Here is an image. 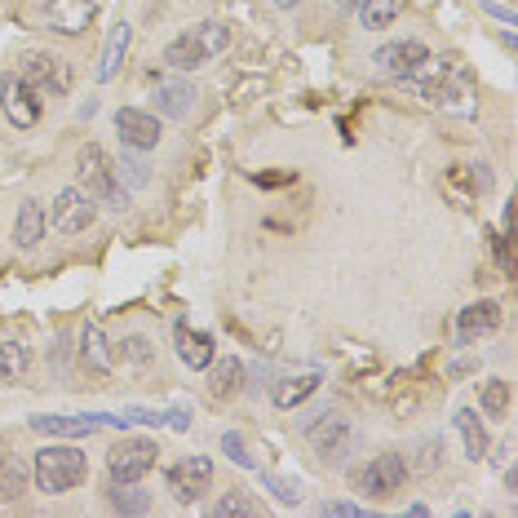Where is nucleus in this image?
Here are the masks:
<instances>
[{
    "instance_id": "nucleus-34",
    "label": "nucleus",
    "mask_w": 518,
    "mask_h": 518,
    "mask_svg": "<svg viewBox=\"0 0 518 518\" xmlns=\"http://www.w3.org/2000/svg\"><path fill=\"white\" fill-rule=\"evenodd\" d=\"M257 186H288L293 182V173H253Z\"/></svg>"
},
{
    "instance_id": "nucleus-32",
    "label": "nucleus",
    "mask_w": 518,
    "mask_h": 518,
    "mask_svg": "<svg viewBox=\"0 0 518 518\" xmlns=\"http://www.w3.org/2000/svg\"><path fill=\"white\" fill-rule=\"evenodd\" d=\"M124 359H129V364H151V341L147 337H129L124 341Z\"/></svg>"
},
{
    "instance_id": "nucleus-21",
    "label": "nucleus",
    "mask_w": 518,
    "mask_h": 518,
    "mask_svg": "<svg viewBox=\"0 0 518 518\" xmlns=\"http://www.w3.org/2000/svg\"><path fill=\"white\" fill-rule=\"evenodd\" d=\"M129 40H133V27L129 23L111 27V40H107V49H102V62H98V71H93V76H98V80L116 76V71L124 67V54H129Z\"/></svg>"
},
{
    "instance_id": "nucleus-12",
    "label": "nucleus",
    "mask_w": 518,
    "mask_h": 518,
    "mask_svg": "<svg viewBox=\"0 0 518 518\" xmlns=\"http://www.w3.org/2000/svg\"><path fill=\"white\" fill-rule=\"evenodd\" d=\"M426 58H430V49L421 45V40H395V45H381V49H377V58H372V62H377V67L386 71V76L408 80L412 71H417Z\"/></svg>"
},
{
    "instance_id": "nucleus-19",
    "label": "nucleus",
    "mask_w": 518,
    "mask_h": 518,
    "mask_svg": "<svg viewBox=\"0 0 518 518\" xmlns=\"http://www.w3.org/2000/svg\"><path fill=\"white\" fill-rule=\"evenodd\" d=\"M319 390V377L315 372H306V377H288V381H279V386L271 390V403L279 412H293V408H302V403L310 399Z\"/></svg>"
},
{
    "instance_id": "nucleus-36",
    "label": "nucleus",
    "mask_w": 518,
    "mask_h": 518,
    "mask_svg": "<svg viewBox=\"0 0 518 518\" xmlns=\"http://www.w3.org/2000/svg\"><path fill=\"white\" fill-rule=\"evenodd\" d=\"M169 426H173V430H186L191 421H186V412H169Z\"/></svg>"
},
{
    "instance_id": "nucleus-1",
    "label": "nucleus",
    "mask_w": 518,
    "mask_h": 518,
    "mask_svg": "<svg viewBox=\"0 0 518 518\" xmlns=\"http://www.w3.org/2000/svg\"><path fill=\"white\" fill-rule=\"evenodd\" d=\"M226 49H231V27L200 23V27L182 31V36H173L169 45H164V62H169L173 71H195V67H204L209 58L226 54Z\"/></svg>"
},
{
    "instance_id": "nucleus-23",
    "label": "nucleus",
    "mask_w": 518,
    "mask_h": 518,
    "mask_svg": "<svg viewBox=\"0 0 518 518\" xmlns=\"http://www.w3.org/2000/svg\"><path fill=\"white\" fill-rule=\"evenodd\" d=\"M213 368V399H231V395H240V386H244V364L240 359H222V364H209Z\"/></svg>"
},
{
    "instance_id": "nucleus-31",
    "label": "nucleus",
    "mask_w": 518,
    "mask_h": 518,
    "mask_svg": "<svg viewBox=\"0 0 518 518\" xmlns=\"http://www.w3.org/2000/svg\"><path fill=\"white\" fill-rule=\"evenodd\" d=\"M266 488H271L284 505H302V488H297L293 479H271V474H266Z\"/></svg>"
},
{
    "instance_id": "nucleus-26",
    "label": "nucleus",
    "mask_w": 518,
    "mask_h": 518,
    "mask_svg": "<svg viewBox=\"0 0 518 518\" xmlns=\"http://www.w3.org/2000/svg\"><path fill=\"white\" fill-rule=\"evenodd\" d=\"M27 492V465L0 457V501H18Z\"/></svg>"
},
{
    "instance_id": "nucleus-28",
    "label": "nucleus",
    "mask_w": 518,
    "mask_h": 518,
    "mask_svg": "<svg viewBox=\"0 0 518 518\" xmlns=\"http://www.w3.org/2000/svg\"><path fill=\"white\" fill-rule=\"evenodd\" d=\"M111 505H116L120 514H147L151 510V496L138 492L133 483H116V488H111Z\"/></svg>"
},
{
    "instance_id": "nucleus-27",
    "label": "nucleus",
    "mask_w": 518,
    "mask_h": 518,
    "mask_svg": "<svg viewBox=\"0 0 518 518\" xmlns=\"http://www.w3.org/2000/svg\"><path fill=\"white\" fill-rule=\"evenodd\" d=\"M257 514H262V505L248 492H226L222 501L213 505V518H257Z\"/></svg>"
},
{
    "instance_id": "nucleus-2",
    "label": "nucleus",
    "mask_w": 518,
    "mask_h": 518,
    "mask_svg": "<svg viewBox=\"0 0 518 518\" xmlns=\"http://www.w3.org/2000/svg\"><path fill=\"white\" fill-rule=\"evenodd\" d=\"M76 173H80V186H85V195L93 204H111V209H124V204H129V191L120 186V164L102 147L89 142L76 160Z\"/></svg>"
},
{
    "instance_id": "nucleus-3",
    "label": "nucleus",
    "mask_w": 518,
    "mask_h": 518,
    "mask_svg": "<svg viewBox=\"0 0 518 518\" xmlns=\"http://www.w3.org/2000/svg\"><path fill=\"white\" fill-rule=\"evenodd\" d=\"M31 470H36V488L49 492V496H62L71 488H80L89 474V461L80 448H40L36 461H31Z\"/></svg>"
},
{
    "instance_id": "nucleus-16",
    "label": "nucleus",
    "mask_w": 518,
    "mask_h": 518,
    "mask_svg": "<svg viewBox=\"0 0 518 518\" xmlns=\"http://www.w3.org/2000/svg\"><path fill=\"white\" fill-rule=\"evenodd\" d=\"M173 341H178V355H182V364L186 368H195V372H204L213 364V337L209 333H200V328H191V324H178L173 328Z\"/></svg>"
},
{
    "instance_id": "nucleus-29",
    "label": "nucleus",
    "mask_w": 518,
    "mask_h": 518,
    "mask_svg": "<svg viewBox=\"0 0 518 518\" xmlns=\"http://www.w3.org/2000/svg\"><path fill=\"white\" fill-rule=\"evenodd\" d=\"M479 399H483V412H488V417H505V412H510V381H488Z\"/></svg>"
},
{
    "instance_id": "nucleus-33",
    "label": "nucleus",
    "mask_w": 518,
    "mask_h": 518,
    "mask_svg": "<svg viewBox=\"0 0 518 518\" xmlns=\"http://www.w3.org/2000/svg\"><path fill=\"white\" fill-rule=\"evenodd\" d=\"M324 514L328 518H359L364 510H359V505H350V501H324Z\"/></svg>"
},
{
    "instance_id": "nucleus-4",
    "label": "nucleus",
    "mask_w": 518,
    "mask_h": 518,
    "mask_svg": "<svg viewBox=\"0 0 518 518\" xmlns=\"http://www.w3.org/2000/svg\"><path fill=\"white\" fill-rule=\"evenodd\" d=\"M160 461V448L151 439H120L116 448L107 452V474L111 483H142Z\"/></svg>"
},
{
    "instance_id": "nucleus-30",
    "label": "nucleus",
    "mask_w": 518,
    "mask_h": 518,
    "mask_svg": "<svg viewBox=\"0 0 518 518\" xmlns=\"http://www.w3.org/2000/svg\"><path fill=\"white\" fill-rule=\"evenodd\" d=\"M222 452H226V457H231L235 465H244V470H253V465H257L253 457H248L244 439H240V434H235V430H231V434H222Z\"/></svg>"
},
{
    "instance_id": "nucleus-20",
    "label": "nucleus",
    "mask_w": 518,
    "mask_h": 518,
    "mask_svg": "<svg viewBox=\"0 0 518 518\" xmlns=\"http://www.w3.org/2000/svg\"><path fill=\"white\" fill-rule=\"evenodd\" d=\"M80 359H85L93 372L116 368V359H111V350H107V337H102V324H93V319L80 328Z\"/></svg>"
},
{
    "instance_id": "nucleus-7",
    "label": "nucleus",
    "mask_w": 518,
    "mask_h": 518,
    "mask_svg": "<svg viewBox=\"0 0 518 518\" xmlns=\"http://www.w3.org/2000/svg\"><path fill=\"white\" fill-rule=\"evenodd\" d=\"M18 76H23L36 93H54V98H67L71 93V67H67V58H58V54H27Z\"/></svg>"
},
{
    "instance_id": "nucleus-37",
    "label": "nucleus",
    "mask_w": 518,
    "mask_h": 518,
    "mask_svg": "<svg viewBox=\"0 0 518 518\" xmlns=\"http://www.w3.org/2000/svg\"><path fill=\"white\" fill-rule=\"evenodd\" d=\"M346 9H359V0H337V14H346Z\"/></svg>"
},
{
    "instance_id": "nucleus-15",
    "label": "nucleus",
    "mask_w": 518,
    "mask_h": 518,
    "mask_svg": "<svg viewBox=\"0 0 518 518\" xmlns=\"http://www.w3.org/2000/svg\"><path fill=\"white\" fill-rule=\"evenodd\" d=\"M501 328V306L496 302H474V306H465L461 315H457V337H461V346H474L479 337H488Z\"/></svg>"
},
{
    "instance_id": "nucleus-5",
    "label": "nucleus",
    "mask_w": 518,
    "mask_h": 518,
    "mask_svg": "<svg viewBox=\"0 0 518 518\" xmlns=\"http://www.w3.org/2000/svg\"><path fill=\"white\" fill-rule=\"evenodd\" d=\"M403 479H408V461H403V452H381V457H372V465L355 474L359 492L372 496V501H386V496H395L403 488Z\"/></svg>"
},
{
    "instance_id": "nucleus-24",
    "label": "nucleus",
    "mask_w": 518,
    "mask_h": 518,
    "mask_svg": "<svg viewBox=\"0 0 518 518\" xmlns=\"http://www.w3.org/2000/svg\"><path fill=\"white\" fill-rule=\"evenodd\" d=\"M31 368V350L23 341H0V381H23Z\"/></svg>"
},
{
    "instance_id": "nucleus-11",
    "label": "nucleus",
    "mask_w": 518,
    "mask_h": 518,
    "mask_svg": "<svg viewBox=\"0 0 518 518\" xmlns=\"http://www.w3.org/2000/svg\"><path fill=\"white\" fill-rule=\"evenodd\" d=\"M45 14L58 36H85L89 23L98 18V0H49Z\"/></svg>"
},
{
    "instance_id": "nucleus-25",
    "label": "nucleus",
    "mask_w": 518,
    "mask_h": 518,
    "mask_svg": "<svg viewBox=\"0 0 518 518\" xmlns=\"http://www.w3.org/2000/svg\"><path fill=\"white\" fill-rule=\"evenodd\" d=\"M403 5L408 0H359V18H364V27H390L395 18L403 14Z\"/></svg>"
},
{
    "instance_id": "nucleus-17",
    "label": "nucleus",
    "mask_w": 518,
    "mask_h": 518,
    "mask_svg": "<svg viewBox=\"0 0 518 518\" xmlns=\"http://www.w3.org/2000/svg\"><path fill=\"white\" fill-rule=\"evenodd\" d=\"M195 107V85H186V80H160V89H155V111L169 120H186Z\"/></svg>"
},
{
    "instance_id": "nucleus-18",
    "label": "nucleus",
    "mask_w": 518,
    "mask_h": 518,
    "mask_svg": "<svg viewBox=\"0 0 518 518\" xmlns=\"http://www.w3.org/2000/svg\"><path fill=\"white\" fill-rule=\"evenodd\" d=\"M45 226H49V213L40 209L36 200L23 204V209H18V217H14V244L23 248V253H31V248L45 240Z\"/></svg>"
},
{
    "instance_id": "nucleus-10",
    "label": "nucleus",
    "mask_w": 518,
    "mask_h": 518,
    "mask_svg": "<svg viewBox=\"0 0 518 518\" xmlns=\"http://www.w3.org/2000/svg\"><path fill=\"white\" fill-rule=\"evenodd\" d=\"M116 133H120L124 147H133V151H151V147H160V120H155L151 111L120 107V111H116Z\"/></svg>"
},
{
    "instance_id": "nucleus-22",
    "label": "nucleus",
    "mask_w": 518,
    "mask_h": 518,
    "mask_svg": "<svg viewBox=\"0 0 518 518\" xmlns=\"http://www.w3.org/2000/svg\"><path fill=\"white\" fill-rule=\"evenodd\" d=\"M457 430L465 439V457H470V461L488 457V430L479 426V412H474V408H457Z\"/></svg>"
},
{
    "instance_id": "nucleus-14",
    "label": "nucleus",
    "mask_w": 518,
    "mask_h": 518,
    "mask_svg": "<svg viewBox=\"0 0 518 518\" xmlns=\"http://www.w3.org/2000/svg\"><path fill=\"white\" fill-rule=\"evenodd\" d=\"M306 434H310V448H315L324 461H341L350 452V421L333 417V412H328L324 421H315Z\"/></svg>"
},
{
    "instance_id": "nucleus-13",
    "label": "nucleus",
    "mask_w": 518,
    "mask_h": 518,
    "mask_svg": "<svg viewBox=\"0 0 518 518\" xmlns=\"http://www.w3.org/2000/svg\"><path fill=\"white\" fill-rule=\"evenodd\" d=\"M102 426H129L124 417H31V430L54 434V439H85Z\"/></svg>"
},
{
    "instance_id": "nucleus-6",
    "label": "nucleus",
    "mask_w": 518,
    "mask_h": 518,
    "mask_svg": "<svg viewBox=\"0 0 518 518\" xmlns=\"http://www.w3.org/2000/svg\"><path fill=\"white\" fill-rule=\"evenodd\" d=\"M164 483H169V492H173V501H182V505H195L204 492H209V483H213V461L209 457H182V461H173L169 465V474H164Z\"/></svg>"
},
{
    "instance_id": "nucleus-38",
    "label": "nucleus",
    "mask_w": 518,
    "mask_h": 518,
    "mask_svg": "<svg viewBox=\"0 0 518 518\" xmlns=\"http://www.w3.org/2000/svg\"><path fill=\"white\" fill-rule=\"evenodd\" d=\"M275 5H279V9H297V5H302V0H275Z\"/></svg>"
},
{
    "instance_id": "nucleus-8",
    "label": "nucleus",
    "mask_w": 518,
    "mask_h": 518,
    "mask_svg": "<svg viewBox=\"0 0 518 518\" xmlns=\"http://www.w3.org/2000/svg\"><path fill=\"white\" fill-rule=\"evenodd\" d=\"M0 111L9 116V124H18V129H36L40 124V98L36 89L27 85L23 76H0Z\"/></svg>"
},
{
    "instance_id": "nucleus-35",
    "label": "nucleus",
    "mask_w": 518,
    "mask_h": 518,
    "mask_svg": "<svg viewBox=\"0 0 518 518\" xmlns=\"http://www.w3.org/2000/svg\"><path fill=\"white\" fill-rule=\"evenodd\" d=\"M474 186H479V191H488V186H492V178H488V164H479V173H474Z\"/></svg>"
},
{
    "instance_id": "nucleus-9",
    "label": "nucleus",
    "mask_w": 518,
    "mask_h": 518,
    "mask_svg": "<svg viewBox=\"0 0 518 518\" xmlns=\"http://www.w3.org/2000/svg\"><path fill=\"white\" fill-rule=\"evenodd\" d=\"M93 217H98V204L89 200L80 186H67V191H58L54 200V231L58 235H80L93 226Z\"/></svg>"
}]
</instances>
